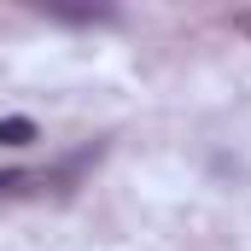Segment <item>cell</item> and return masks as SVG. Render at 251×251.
<instances>
[{
    "instance_id": "cell-1",
    "label": "cell",
    "mask_w": 251,
    "mask_h": 251,
    "mask_svg": "<svg viewBox=\"0 0 251 251\" xmlns=\"http://www.w3.org/2000/svg\"><path fill=\"white\" fill-rule=\"evenodd\" d=\"M29 140H35V123L29 117H6L0 123V146H29Z\"/></svg>"
},
{
    "instance_id": "cell-2",
    "label": "cell",
    "mask_w": 251,
    "mask_h": 251,
    "mask_svg": "<svg viewBox=\"0 0 251 251\" xmlns=\"http://www.w3.org/2000/svg\"><path fill=\"white\" fill-rule=\"evenodd\" d=\"M234 29H240V35L251 41V12H234Z\"/></svg>"
}]
</instances>
